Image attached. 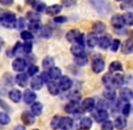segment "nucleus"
Instances as JSON below:
<instances>
[{"mask_svg": "<svg viewBox=\"0 0 133 130\" xmlns=\"http://www.w3.org/2000/svg\"><path fill=\"white\" fill-rule=\"evenodd\" d=\"M0 22L2 25L6 28H15L16 23V16L12 12L4 13L3 16L0 17Z\"/></svg>", "mask_w": 133, "mask_h": 130, "instance_id": "f257e3e1", "label": "nucleus"}, {"mask_svg": "<svg viewBox=\"0 0 133 130\" xmlns=\"http://www.w3.org/2000/svg\"><path fill=\"white\" fill-rule=\"evenodd\" d=\"M93 8L100 14H105L110 10V5L106 0H89Z\"/></svg>", "mask_w": 133, "mask_h": 130, "instance_id": "f03ea898", "label": "nucleus"}, {"mask_svg": "<svg viewBox=\"0 0 133 130\" xmlns=\"http://www.w3.org/2000/svg\"><path fill=\"white\" fill-rule=\"evenodd\" d=\"M95 100L92 98H86L82 101L80 105V109L83 112H91L95 107Z\"/></svg>", "mask_w": 133, "mask_h": 130, "instance_id": "7ed1b4c3", "label": "nucleus"}, {"mask_svg": "<svg viewBox=\"0 0 133 130\" xmlns=\"http://www.w3.org/2000/svg\"><path fill=\"white\" fill-rule=\"evenodd\" d=\"M124 84V76L121 73H114L111 76V88L121 89Z\"/></svg>", "mask_w": 133, "mask_h": 130, "instance_id": "20e7f679", "label": "nucleus"}, {"mask_svg": "<svg viewBox=\"0 0 133 130\" xmlns=\"http://www.w3.org/2000/svg\"><path fill=\"white\" fill-rule=\"evenodd\" d=\"M60 81H59V88L61 90L63 91H67L69 90L72 86V81L71 80L70 77L68 76L64 75V76H61L60 78Z\"/></svg>", "mask_w": 133, "mask_h": 130, "instance_id": "39448f33", "label": "nucleus"}, {"mask_svg": "<svg viewBox=\"0 0 133 130\" xmlns=\"http://www.w3.org/2000/svg\"><path fill=\"white\" fill-rule=\"evenodd\" d=\"M105 69V62L102 59H94L91 62V70L94 73H101Z\"/></svg>", "mask_w": 133, "mask_h": 130, "instance_id": "423d86ee", "label": "nucleus"}, {"mask_svg": "<svg viewBox=\"0 0 133 130\" xmlns=\"http://www.w3.org/2000/svg\"><path fill=\"white\" fill-rule=\"evenodd\" d=\"M27 66V62L23 58H16L13 61L12 68L16 71H24Z\"/></svg>", "mask_w": 133, "mask_h": 130, "instance_id": "0eeeda50", "label": "nucleus"}, {"mask_svg": "<svg viewBox=\"0 0 133 130\" xmlns=\"http://www.w3.org/2000/svg\"><path fill=\"white\" fill-rule=\"evenodd\" d=\"M64 110L68 114H75L80 110V104L78 101H72L70 100V102L65 105Z\"/></svg>", "mask_w": 133, "mask_h": 130, "instance_id": "6e6552de", "label": "nucleus"}, {"mask_svg": "<svg viewBox=\"0 0 133 130\" xmlns=\"http://www.w3.org/2000/svg\"><path fill=\"white\" fill-rule=\"evenodd\" d=\"M110 24H111L112 26L116 29H121L125 25L122 16H121V15H119V14L114 15V16H112L111 19H110Z\"/></svg>", "mask_w": 133, "mask_h": 130, "instance_id": "1a4fd4ad", "label": "nucleus"}, {"mask_svg": "<svg viewBox=\"0 0 133 130\" xmlns=\"http://www.w3.org/2000/svg\"><path fill=\"white\" fill-rule=\"evenodd\" d=\"M21 120L23 121V123L26 126H31L35 123V116L33 115V113L29 112V111H24L21 115Z\"/></svg>", "mask_w": 133, "mask_h": 130, "instance_id": "9d476101", "label": "nucleus"}, {"mask_svg": "<svg viewBox=\"0 0 133 130\" xmlns=\"http://www.w3.org/2000/svg\"><path fill=\"white\" fill-rule=\"evenodd\" d=\"M99 38L98 34L93 32L89 33L86 37V42H87V45L91 48L95 47L96 45H98V42H99Z\"/></svg>", "mask_w": 133, "mask_h": 130, "instance_id": "9b49d317", "label": "nucleus"}, {"mask_svg": "<svg viewBox=\"0 0 133 130\" xmlns=\"http://www.w3.org/2000/svg\"><path fill=\"white\" fill-rule=\"evenodd\" d=\"M72 125H74L72 118L69 117H64V118H61L59 128L62 130H70L72 127Z\"/></svg>", "mask_w": 133, "mask_h": 130, "instance_id": "f8f14e48", "label": "nucleus"}, {"mask_svg": "<svg viewBox=\"0 0 133 130\" xmlns=\"http://www.w3.org/2000/svg\"><path fill=\"white\" fill-rule=\"evenodd\" d=\"M71 53L75 57H80L85 55V51H84V46L82 44H79L77 42H74L71 47Z\"/></svg>", "mask_w": 133, "mask_h": 130, "instance_id": "ddd939ff", "label": "nucleus"}, {"mask_svg": "<svg viewBox=\"0 0 133 130\" xmlns=\"http://www.w3.org/2000/svg\"><path fill=\"white\" fill-rule=\"evenodd\" d=\"M111 37L110 34H106L102 37L99 38L98 45L100 46V48L103 50H107L108 48H110V44H111Z\"/></svg>", "mask_w": 133, "mask_h": 130, "instance_id": "4468645a", "label": "nucleus"}, {"mask_svg": "<svg viewBox=\"0 0 133 130\" xmlns=\"http://www.w3.org/2000/svg\"><path fill=\"white\" fill-rule=\"evenodd\" d=\"M80 34H81L80 31L76 28H74V29H71L70 31H68V32L66 33L65 37H66V39H67L68 42L74 44V42H76V41H77V39H78V37H79Z\"/></svg>", "mask_w": 133, "mask_h": 130, "instance_id": "2eb2a0df", "label": "nucleus"}, {"mask_svg": "<svg viewBox=\"0 0 133 130\" xmlns=\"http://www.w3.org/2000/svg\"><path fill=\"white\" fill-rule=\"evenodd\" d=\"M133 92L129 88H121L119 90V98L125 102H129L132 98Z\"/></svg>", "mask_w": 133, "mask_h": 130, "instance_id": "dca6fc26", "label": "nucleus"}, {"mask_svg": "<svg viewBox=\"0 0 133 130\" xmlns=\"http://www.w3.org/2000/svg\"><path fill=\"white\" fill-rule=\"evenodd\" d=\"M95 121L98 123H102L103 121L108 119L109 118V113L107 110H97V112L93 115Z\"/></svg>", "mask_w": 133, "mask_h": 130, "instance_id": "f3484780", "label": "nucleus"}, {"mask_svg": "<svg viewBox=\"0 0 133 130\" xmlns=\"http://www.w3.org/2000/svg\"><path fill=\"white\" fill-rule=\"evenodd\" d=\"M121 52L124 54H130L133 52V40L127 39L121 45Z\"/></svg>", "mask_w": 133, "mask_h": 130, "instance_id": "a211bd4d", "label": "nucleus"}, {"mask_svg": "<svg viewBox=\"0 0 133 130\" xmlns=\"http://www.w3.org/2000/svg\"><path fill=\"white\" fill-rule=\"evenodd\" d=\"M24 101L25 102L26 104H31L36 99V95L35 93L31 90H25V92H24Z\"/></svg>", "mask_w": 133, "mask_h": 130, "instance_id": "6ab92c4d", "label": "nucleus"}, {"mask_svg": "<svg viewBox=\"0 0 133 130\" xmlns=\"http://www.w3.org/2000/svg\"><path fill=\"white\" fill-rule=\"evenodd\" d=\"M8 96H9V98H10L13 102H15V103H18L22 98L21 91H20L19 90H17V89H13V90H11L8 93Z\"/></svg>", "mask_w": 133, "mask_h": 130, "instance_id": "aec40b11", "label": "nucleus"}, {"mask_svg": "<svg viewBox=\"0 0 133 130\" xmlns=\"http://www.w3.org/2000/svg\"><path fill=\"white\" fill-rule=\"evenodd\" d=\"M114 127L118 130H123L127 127V119L124 116H119L114 121Z\"/></svg>", "mask_w": 133, "mask_h": 130, "instance_id": "412c9836", "label": "nucleus"}, {"mask_svg": "<svg viewBox=\"0 0 133 130\" xmlns=\"http://www.w3.org/2000/svg\"><path fill=\"white\" fill-rule=\"evenodd\" d=\"M16 82L20 87H26L28 84V75L25 73H19L16 77Z\"/></svg>", "mask_w": 133, "mask_h": 130, "instance_id": "4be33fe9", "label": "nucleus"}, {"mask_svg": "<svg viewBox=\"0 0 133 130\" xmlns=\"http://www.w3.org/2000/svg\"><path fill=\"white\" fill-rule=\"evenodd\" d=\"M92 119L89 117H84L80 122V127L82 130H90L92 127Z\"/></svg>", "mask_w": 133, "mask_h": 130, "instance_id": "5701e85b", "label": "nucleus"}, {"mask_svg": "<svg viewBox=\"0 0 133 130\" xmlns=\"http://www.w3.org/2000/svg\"><path fill=\"white\" fill-rule=\"evenodd\" d=\"M62 6L61 5H50V6L46 7L45 8V13L49 16H55V15H58L60 12L62 11Z\"/></svg>", "mask_w": 133, "mask_h": 130, "instance_id": "b1692460", "label": "nucleus"}, {"mask_svg": "<svg viewBox=\"0 0 133 130\" xmlns=\"http://www.w3.org/2000/svg\"><path fill=\"white\" fill-rule=\"evenodd\" d=\"M122 70L123 66L121 62H119V61H113L109 65V72H110V73H113V72L116 71H122Z\"/></svg>", "mask_w": 133, "mask_h": 130, "instance_id": "393cba45", "label": "nucleus"}, {"mask_svg": "<svg viewBox=\"0 0 133 130\" xmlns=\"http://www.w3.org/2000/svg\"><path fill=\"white\" fill-rule=\"evenodd\" d=\"M48 74L50 76V79L51 80H59L62 76V70L61 69H59L58 67H52V68L49 69V71H48Z\"/></svg>", "mask_w": 133, "mask_h": 130, "instance_id": "a878e982", "label": "nucleus"}, {"mask_svg": "<svg viewBox=\"0 0 133 130\" xmlns=\"http://www.w3.org/2000/svg\"><path fill=\"white\" fill-rule=\"evenodd\" d=\"M92 29H93V33H97V34H100V33H102L105 32L106 25L102 21H97L93 24Z\"/></svg>", "mask_w": 133, "mask_h": 130, "instance_id": "bb28decb", "label": "nucleus"}, {"mask_svg": "<svg viewBox=\"0 0 133 130\" xmlns=\"http://www.w3.org/2000/svg\"><path fill=\"white\" fill-rule=\"evenodd\" d=\"M30 85H31V88L35 90H39L42 89L43 85H44V82H43L42 79H41L40 76H37V77L33 78V80L30 82Z\"/></svg>", "mask_w": 133, "mask_h": 130, "instance_id": "cd10ccee", "label": "nucleus"}, {"mask_svg": "<svg viewBox=\"0 0 133 130\" xmlns=\"http://www.w3.org/2000/svg\"><path fill=\"white\" fill-rule=\"evenodd\" d=\"M47 89H48V91L51 95L53 96H56L59 94L60 92V88H59V85L57 84L56 82L54 81H51V82H48L47 84Z\"/></svg>", "mask_w": 133, "mask_h": 130, "instance_id": "c85d7f7f", "label": "nucleus"}, {"mask_svg": "<svg viewBox=\"0 0 133 130\" xmlns=\"http://www.w3.org/2000/svg\"><path fill=\"white\" fill-rule=\"evenodd\" d=\"M42 27V24H41L40 20H34V21H30L29 25H28V29L31 33H36Z\"/></svg>", "mask_w": 133, "mask_h": 130, "instance_id": "c756f323", "label": "nucleus"}, {"mask_svg": "<svg viewBox=\"0 0 133 130\" xmlns=\"http://www.w3.org/2000/svg\"><path fill=\"white\" fill-rule=\"evenodd\" d=\"M31 5H32V7H33V8L38 13L44 12V11L45 10V8H46L45 3H44V2L41 1V0H35V1H34V3L32 4Z\"/></svg>", "mask_w": 133, "mask_h": 130, "instance_id": "7c9ffc66", "label": "nucleus"}, {"mask_svg": "<svg viewBox=\"0 0 133 130\" xmlns=\"http://www.w3.org/2000/svg\"><path fill=\"white\" fill-rule=\"evenodd\" d=\"M31 111L33 113L34 116H40L43 112V105L41 102L36 101L32 105Z\"/></svg>", "mask_w": 133, "mask_h": 130, "instance_id": "2f4dec72", "label": "nucleus"}, {"mask_svg": "<svg viewBox=\"0 0 133 130\" xmlns=\"http://www.w3.org/2000/svg\"><path fill=\"white\" fill-rule=\"evenodd\" d=\"M121 16H122L123 21H124L125 25H129V26H132L133 25V13L128 11V12L121 15Z\"/></svg>", "mask_w": 133, "mask_h": 130, "instance_id": "473e14b6", "label": "nucleus"}, {"mask_svg": "<svg viewBox=\"0 0 133 130\" xmlns=\"http://www.w3.org/2000/svg\"><path fill=\"white\" fill-rule=\"evenodd\" d=\"M41 35L43 38H50L53 35V29L49 25H44V26L41 27Z\"/></svg>", "mask_w": 133, "mask_h": 130, "instance_id": "72a5a7b5", "label": "nucleus"}, {"mask_svg": "<svg viewBox=\"0 0 133 130\" xmlns=\"http://www.w3.org/2000/svg\"><path fill=\"white\" fill-rule=\"evenodd\" d=\"M103 96L106 99L113 100L116 98V91L113 90V88H106V90L103 91Z\"/></svg>", "mask_w": 133, "mask_h": 130, "instance_id": "f704fd0d", "label": "nucleus"}, {"mask_svg": "<svg viewBox=\"0 0 133 130\" xmlns=\"http://www.w3.org/2000/svg\"><path fill=\"white\" fill-rule=\"evenodd\" d=\"M54 60L53 57L51 56H46L44 58V60H43L42 62V65L43 67H44V69H50L52 68V67L54 66Z\"/></svg>", "mask_w": 133, "mask_h": 130, "instance_id": "c9c22d12", "label": "nucleus"}, {"mask_svg": "<svg viewBox=\"0 0 133 130\" xmlns=\"http://www.w3.org/2000/svg\"><path fill=\"white\" fill-rule=\"evenodd\" d=\"M121 10L126 11H133V0H125L119 5Z\"/></svg>", "mask_w": 133, "mask_h": 130, "instance_id": "e433bc0d", "label": "nucleus"}, {"mask_svg": "<svg viewBox=\"0 0 133 130\" xmlns=\"http://www.w3.org/2000/svg\"><path fill=\"white\" fill-rule=\"evenodd\" d=\"M68 98L70 100H72V101L79 102L81 100V98H82V94H81L79 91H77V90H72V91H71L70 93H69Z\"/></svg>", "mask_w": 133, "mask_h": 130, "instance_id": "4c0bfd02", "label": "nucleus"}, {"mask_svg": "<svg viewBox=\"0 0 133 130\" xmlns=\"http://www.w3.org/2000/svg\"><path fill=\"white\" fill-rule=\"evenodd\" d=\"M111 76L112 73L110 72H107V73L104 74L102 76V83L106 86V88H111V85H110V82H111Z\"/></svg>", "mask_w": 133, "mask_h": 130, "instance_id": "58836bf2", "label": "nucleus"}, {"mask_svg": "<svg viewBox=\"0 0 133 130\" xmlns=\"http://www.w3.org/2000/svg\"><path fill=\"white\" fill-rule=\"evenodd\" d=\"M95 107L97 109V110H107L109 109V103L106 100L100 99L97 104H95Z\"/></svg>", "mask_w": 133, "mask_h": 130, "instance_id": "ea45409f", "label": "nucleus"}, {"mask_svg": "<svg viewBox=\"0 0 133 130\" xmlns=\"http://www.w3.org/2000/svg\"><path fill=\"white\" fill-rule=\"evenodd\" d=\"M10 122V118L5 112H0V124L1 125H7Z\"/></svg>", "mask_w": 133, "mask_h": 130, "instance_id": "a19ab883", "label": "nucleus"}, {"mask_svg": "<svg viewBox=\"0 0 133 130\" xmlns=\"http://www.w3.org/2000/svg\"><path fill=\"white\" fill-rule=\"evenodd\" d=\"M114 128V125L110 120H105V121L102 122V125L101 129L102 130H113Z\"/></svg>", "mask_w": 133, "mask_h": 130, "instance_id": "79ce46f5", "label": "nucleus"}, {"mask_svg": "<svg viewBox=\"0 0 133 130\" xmlns=\"http://www.w3.org/2000/svg\"><path fill=\"white\" fill-rule=\"evenodd\" d=\"M22 50H23V53H30L33 50V44L31 42H26L22 45Z\"/></svg>", "mask_w": 133, "mask_h": 130, "instance_id": "37998d69", "label": "nucleus"}, {"mask_svg": "<svg viewBox=\"0 0 133 130\" xmlns=\"http://www.w3.org/2000/svg\"><path fill=\"white\" fill-rule=\"evenodd\" d=\"M130 110H131V106L129 102H126L125 105L122 107V109H121V113H122L123 116L126 118V117H129L130 113Z\"/></svg>", "mask_w": 133, "mask_h": 130, "instance_id": "c03bdc74", "label": "nucleus"}, {"mask_svg": "<svg viewBox=\"0 0 133 130\" xmlns=\"http://www.w3.org/2000/svg\"><path fill=\"white\" fill-rule=\"evenodd\" d=\"M60 121H61V117L56 115L53 118L51 121V127H53L54 129H57L59 128V125H60Z\"/></svg>", "mask_w": 133, "mask_h": 130, "instance_id": "a18cd8bd", "label": "nucleus"}, {"mask_svg": "<svg viewBox=\"0 0 133 130\" xmlns=\"http://www.w3.org/2000/svg\"><path fill=\"white\" fill-rule=\"evenodd\" d=\"M119 46H121V41L119 40V39H114V40L111 41V44H110V50H111L112 52H117L118 50H119Z\"/></svg>", "mask_w": 133, "mask_h": 130, "instance_id": "49530a36", "label": "nucleus"}, {"mask_svg": "<svg viewBox=\"0 0 133 130\" xmlns=\"http://www.w3.org/2000/svg\"><path fill=\"white\" fill-rule=\"evenodd\" d=\"M38 70H39L38 66H36V65H31L27 70V75L30 76V77H33V76H35L38 72Z\"/></svg>", "mask_w": 133, "mask_h": 130, "instance_id": "de8ad7c7", "label": "nucleus"}, {"mask_svg": "<svg viewBox=\"0 0 133 130\" xmlns=\"http://www.w3.org/2000/svg\"><path fill=\"white\" fill-rule=\"evenodd\" d=\"M21 38L25 41H30L34 38L33 33H31L30 31H23L21 33Z\"/></svg>", "mask_w": 133, "mask_h": 130, "instance_id": "09e8293b", "label": "nucleus"}, {"mask_svg": "<svg viewBox=\"0 0 133 130\" xmlns=\"http://www.w3.org/2000/svg\"><path fill=\"white\" fill-rule=\"evenodd\" d=\"M16 27L17 29H19V30H23V29L25 27V18H23V17L18 18V20H16Z\"/></svg>", "mask_w": 133, "mask_h": 130, "instance_id": "8fccbe9b", "label": "nucleus"}, {"mask_svg": "<svg viewBox=\"0 0 133 130\" xmlns=\"http://www.w3.org/2000/svg\"><path fill=\"white\" fill-rule=\"evenodd\" d=\"M87 62H88V60L85 57V55L80 56V57H76L75 58V62L78 65H80V66H84V65L87 63Z\"/></svg>", "mask_w": 133, "mask_h": 130, "instance_id": "3c124183", "label": "nucleus"}, {"mask_svg": "<svg viewBox=\"0 0 133 130\" xmlns=\"http://www.w3.org/2000/svg\"><path fill=\"white\" fill-rule=\"evenodd\" d=\"M26 17L27 19H29L30 21H34V20H39L40 16L37 13L35 12H27L26 13Z\"/></svg>", "mask_w": 133, "mask_h": 130, "instance_id": "603ef678", "label": "nucleus"}, {"mask_svg": "<svg viewBox=\"0 0 133 130\" xmlns=\"http://www.w3.org/2000/svg\"><path fill=\"white\" fill-rule=\"evenodd\" d=\"M54 21L57 24H63V23H65V22H67V17L64 16H59L54 17Z\"/></svg>", "mask_w": 133, "mask_h": 130, "instance_id": "864d4df0", "label": "nucleus"}, {"mask_svg": "<svg viewBox=\"0 0 133 130\" xmlns=\"http://www.w3.org/2000/svg\"><path fill=\"white\" fill-rule=\"evenodd\" d=\"M40 77H41V79H42V81L44 83H48L50 81H51L49 74H48V71H44L42 74H41Z\"/></svg>", "mask_w": 133, "mask_h": 130, "instance_id": "5fc2aeb1", "label": "nucleus"}, {"mask_svg": "<svg viewBox=\"0 0 133 130\" xmlns=\"http://www.w3.org/2000/svg\"><path fill=\"white\" fill-rule=\"evenodd\" d=\"M76 42L84 46V44H85V35H84V33H81L79 37H78L77 41H76Z\"/></svg>", "mask_w": 133, "mask_h": 130, "instance_id": "6e6d98bb", "label": "nucleus"}, {"mask_svg": "<svg viewBox=\"0 0 133 130\" xmlns=\"http://www.w3.org/2000/svg\"><path fill=\"white\" fill-rule=\"evenodd\" d=\"M13 3H14V0H0V4L3 5H6V6L11 5Z\"/></svg>", "mask_w": 133, "mask_h": 130, "instance_id": "4d7b16f0", "label": "nucleus"}, {"mask_svg": "<svg viewBox=\"0 0 133 130\" xmlns=\"http://www.w3.org/2000/svg\"><path fill=\"white\" fill-rule=\"evenodd\" d=\"M14 130H25V128L23 127V126H21V125H18V126H16V127H15Z\"/></svg>", "mask_w": 133, "mask_h": 130, "instance_id": "13d9d810", "label": "nucleus"}, {"mask_svg": "<svg viewBox=\"0 0 133 130\" xmlns=\"http://www.w3.org/2000/svg\"><path fill=\"white\" fill-rule=\"evenodd\" d=\"M34 1H35V0H26V4H28V5H32V4L34 3Z\"/></svg>", "mask_w": 133, "mask_h": 130, "instance_id": "bf43d9fd", "label": "nucleus"}, {"mask_svg": "<svg viewBox=\"0 0 133 130\" xmlns=\"http://www.w3.org/2000/svg\"><path fill=\"white\" fill-rule=\"evenodd\" d=\"M4 13H5V12H4V11H3V9H1V8H0V17H1V16H3V14H4Z\"/></svg>", "mask_w": 133, "mask_h": 130, "instance_id": "052dcab7", "label": "nucleus"}, {"mask_svg": "<svg viewBox=\"0 0 133 130\" xmlns=\"http://www.w3.org/2000/svg\"><path fill=\"white\" fill-rule=\"evenodd\" d=\"M116 1H118V2H123V1H125V0H116Z\"/></svg>", "mask_w": 133, "mask_h": 130, "instance_id": "680f3d73", "label": "nucleus"}, {"mask_svg": "<svg viewBox=\"0 0 133 130\" xmlns=\"http://www.w3.org/2000/svg\"><path fill=\"white\" fill-rule=\"evenodd\" d=\"M33 130H39V129H33Z\"/></svg>", "mask_w": 133, "mask_h": 130, "instance_id": "e2e57ef3", "label": "nucleus"}, {"mask_svg": "<svg viewBox=\"0 0 133 130\" xmlns=\"http://www.w3.org/2000/svg\"><path fill=\"white\" fill-rule=\"evenodd\" d=\"M0 51H1V46H0Z\"/></svg>", "mask_w": 133, "mask_h": 130, "instance_id": "0e129e2a", "label": "nucleus"}, {"mask_svg": "<svg viewBox=\"0 0 133 130\" xmlns=\"http://www.w3.org/2000/svg\"><path fill=\"white\" fill-rule=\"evenodd\" d=\"M79 130H82V129H79Z\"/></svg>", "mask_w": 133, "mask_h": 130, "instance_id": "69168bd1", "label": "nucleus"}, {"mask_svg": "<svg viewBox=\"0 0 133 130\" xmlns=\"http://www.w3.org/2000/svg\"><path fill=\"white\" fill-rule=\"evenodd\" d=\"M132 98H133V95H132Z\"/></svg>", "mask_w": 133, "mask_h": 130, "instance_id": "338daca9", "label": "nucleus"}]
</instances>
